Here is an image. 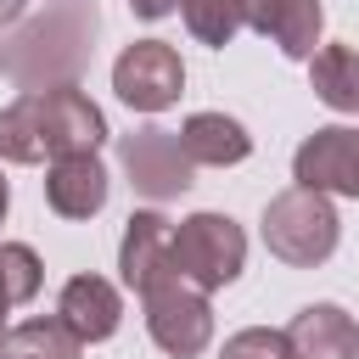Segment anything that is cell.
Here are the masks:
<instances>
[{"label":"cell","mask_w":359,"mask_h":359,"mask_svg":"<svg viewBox=\"0 0 359 359\" xmlns=\"http://www.w3.org/2000/svg\"><path fill=\"white\" fill-rule=\"evenodd\" d=\"M101 140L107 118L79 84L17 90V101L0 112V163H56L73 151H95Z\"/></svg>","instance_id":"1"},{"label":"cell","mask_w":359,"mask_h":359,"mask_svg":"<svg viewBox=\"0 0 359 359\" xmlns=\"http://www.w3.org/2000/svg\"><path fill=\"white\" fill-rule=\"evenodd\" d=\"M101 34L95 0H50L45 17L22 22L6 39V79L17 90H50V84H79L90 50Z\"/></svg>","instance_id":"2"},{"label":"cell","mask_w":359,"mask_h":359,"mask_svg":"<svg viewBox=\"0 0 359 359\" xmlns=\"http://www.w3.org/2000/svg\"><path fill=\"white\" fill-rule=\"evenodd\" d=\"M258 230H264V247L280 264H292V269L325 264L337 252V241H342V219H337L331 196L325 191H309V185H292V191L269 196Z\"/></svg>","instance_id":"3"},{"label":"cell","mask_w":359,"mask_h":359,"mask_svg":"<svg viewBox=\"0 0 359 359\" xmlns=\"http://www.w3.org/2000/svg\"><path fill=\"white\" fill-rule=\"evenodd\" d=\"M174 269L202 286L219 292L247 269V230L230 213H191L174 224Z\"/></svg>","instance_id":"4"},{"label":"cell","mask_w":359,"mask_h":359,"mask_svg":"<svg viewBox=\"0 0 359 359\" xmlns=\"http://www.w3.org/2000/svg\"><path fill=\"white\" fill-rule=\"evenodd\" d=\"M140 309H146V337L168 353V359H196L208 342H213V303L202 286H191L180 269L163 275L157 286L140 292Z\"/></svg>","instance_id":"5"},{"label":"cell","mask_w":359,"mask_h":359,"mask_svg":"<svg viewBox=\"0 0 359 359\" xmlns=\"http://www.w3.org/2000/svg\"><path fill=\"white\" fill-rule=\"evenodd\" d=\"M118 157H123L129 185H135L146 202H174V196H185V191H191L196 163H191V151H185L180 129L140 123V129H129V135L118 140Z\"/></svg>","instance_id":"6"},{"label":"cell","mask_w":359,"mask_h":359,"mask_svg":"<svg viewBox=\"0 0 359 359\" xmlns=\"http://www.w3.org/2000/svg\"><path fill=\"white\" fill-rule=\"evenodd\" d=\"M112 90L135 112H168L185 95V62L168 39H135L112 62Z\"/></svg>","instance_id":"7"},{"label":"cell","mask_w":359,"mask_h":359,"mask_svg":"<svg viewBox=\"0 0 359 359\" xmlns=\"http://www.w3.org/2000/svg\"><path fill=\"white\" fill-rule=\"evenodd\" d=\"M292 180L359 202V123H325L292 151Z\"/></svg>","instance_id":"8"},{"label":"cell","mask_w":359,"mask_h":359,"mask_svg":"<svg viewBox=\"0 0 359 359\" xmlns=\"http://www.w3.org/2000/svg\"><path fill=\"white\" fill-rule=\"evenodd\" d=\"M118 275L135 297L146 286H157L163 275H174V219L168 213H157V208L129 213L123 241H118Z\"/></svg>","instance_id":"9"},{"label":"cell","mask_w":359,"mask_h":359,"mask_svg":"<svg viewBox=\"0 0 359 359\" xmlns=\"http://www.w3.org/2000/svg\"><path fill=\"white\" fill-rule=\"evenodd\" d=\"M112 196V180H107V163L95 151H73V157H56L45 168V202L50 213L62 219H95Z\"/></svg>","instance_id":"10"},{"label":"cell","mask_w":359,"mask_h":359,"mask_svg":"<svg viewBox=\"0 0 359 359\" xmlns=\"http://www.w3.org/2000/svg\"><path fill=\"white\" fill-rule=\"evenodd\" d=\"M286 337L292 359H359V320L342 303H303Z\"/></svg>","instance_id":"11"},{"label":"cell","mask_w":359,"mask_h":359,"mask_svg":"<svg viewBox=\"0 0 359 359\" xmlns=\"http://www.w3.org/2000/svg\"><path fill=\"white\" fill-rule=\"evenodd\" d=\"M56 314L73 325V337L90 348V342H107L118 325H123V297L107 275H73L56 297Z\"/></svg>","instance_id":"12"},{"label":"cell","mask_w":359,"mask_h":359,"mask_svg":"<svg viewBox=\"0 0 359 359\" xmlns=\"http://www.w3.org/2000/svg\"><path fill=\"white\" fill-rule=\"evenodd\" d=\"M180 140H185L191 163H202V168H236V163L252 157V135L230 112H191L185 129H180Z\"/></svg>","instance_id":"13"},{"label":"cell","mask_w":359,"mask_h":359,"mask_svg":"<svg viewBox=\"0 0 359 359\" xmlns=\"http://www.w3.org/2000/svg\"><path fill=\"white\" fill-rule=\"evenodd\" d=\"M79 353H84V342L73 337V325L62 314H34L0 337V359H79Z\"/></svg>","instance_id":"14"},{"label":"cell","mask_w":359,"mask_h":359,"mask_svg":"<svg viewBox=\"0 0 359 359\" xmlns=\"http://www.w3.org/2000/svg\"><path fill=\"white\" fill-rule=\"evenodd\" d=\"M309 84L331 112H359V50L353 45H320L309 56Z\"/></svg>","instance_id":"15"},{"label":"cell","mask_w":359,"mask_h":359,"mask_svg":"<svg viewBox=\"0 0 359 359\" xmlns=\"http://www.w3.org/2000/svg\"><path fill=\"white\" fill-rule=\"evenodd\" d=\"M320 28H325V6L320 0H286L280 6V22H275V45H280V56H292V62H309L314 50H320Z\"/></svg>","instance_id":"16"},{"label":"cell","mask_w":359,"mask_h":359,"mask_svg":"<svg viewBox=\"0 0 359 359\" xmlns=\"http://www.w3.org/2000/svg\"><path fill=\"white\" fill-rule=\"evenodd\" d=\"M180 17H185V28H191V39H196V45H213V50H224V45L247 28L236 0H180Z\"/></svg>","instance_id":"17"},{"label":"cell","mask_w":359,"mask_h":359,"mask_svg":"<svg viewBox=\"0 0 359 359\" xmlns=\"http://www.w3.org/2000/svg\"><path fill=\"white\" fill-rule=\"evenodd\" d=\"M0 275H6L11 297H17V309H22V303H34V297H39L45 264H39V252H34L28 241H0Z\"/></svg>","instance_id":"18"},{"label":"cell","mask_w":359,"mask_h":359,"mask_svg":"<svg viewBox=\"0 0 359 359\" xmlns=\"http://www.w3.org/2000/svg\"><path fill=\"white\" fill-rule=\"evenodd\" d=\"M219 359H292V337H286V325L280 331L275 325H247V331L224 337Z\"/></svg>","instance_id":"19"},{"label":"cell","mask_w":359,"mask_h":359,"mask_svg":"<svg viewBox=\"0 0 359 359\" xmlns=\"http://www.w3.org/2000/svg\"><path fill=\"white\" fill-rule=\"evenodd\" d=\"M241 6V22L252 28V34H275V22H280V6L286 0H236Z\"/></svg>","instance_id":"20"},{"label":"cell","mask_w":359,"mask_h":359,"mask_svg":"<svg viewBox=\"0 0 359 359\" xmlns=\"http://www.w3.org/2000/svg\"><path fill=\"white\" fill-rule=\"evenodd\" d=\"M129 11H135V17H146V22H157V17L180 11V0H129Z\"/></svg>","instance_id":"21"},{"label":"cell","mask_w":359,"mask_h":359,"mask_svg":"<svg viewBox=\"0 0 359 359\" xmlns=\"http://www.w3.org/2000/svg\"><path fill=\"white\" fill-rule=\"evenodd\" d=\"M11 309H17V297H11V286H6V275H0V337L11 331Z\"/></svg>","instance_id":"22"},{"label":"cell","mask_w":359,"mask_h":359,"mask_svg":"<svg viewBox=\"0 0 359 359\" xmlns=\"http://www.w3.org/2000/svg\"><path fill=\"white\" fill-rule=\"evenodd\" d=\"M22 11H28V0H0V28L22 22Z\"/></svg>","instance_id":"23"},{"label":"cell","mask_w":359,"mask_h":359,"mask_svg":"<svg viewBox=\"0 0 359 359\" xmlns=\"http://www.w3.org/2000/svg\"><path fill=\"white\" fill-rule=\"evenodd\" d=\"M6 208H11V185H6V174H0V224H6Z\"/></svg>","instance_id":"24"},{"label":"cell","mask_w":359,"mask_h":359,"mask_svg":"<svg viewBox=\"0 0 359 359\" xmlns=\"http://www.w3.org/2000/svg\"><path fill=\"white\" fill-rule=\"evenodd\" d=\"M0 67H6V45H0Z\"/></svg>","instance_id":"25"}]
</instances>
